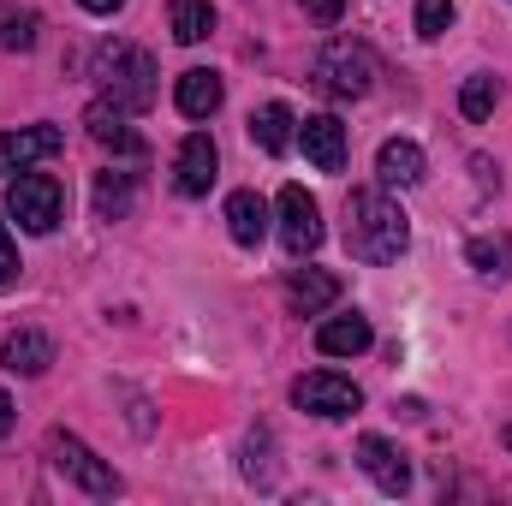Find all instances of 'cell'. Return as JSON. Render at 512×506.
<instances>
[{
  "label": "cell",
  "mask_w": 512,
  "mask_h": 506,
  "mask_svg": "<svg viewBox=\"0 0 512 506\" xmlns=\"http://www.w3.org/2000/svg\"><path fill=\"white\" fill-rule=\"evenodd\" d=\"M137 203L131 173H96V221H126Z\"/></svg>",
  "instance_id": "ffe728a7"
},
{
  "label": "cell",
  "mask_w": 512,
  "mask_h": 506,
  "mask_svg": "<svg viewBox=\"0 0 512 506\" xmlns=\"http://www.w3.org/2000/svg\"><path fill=\"white\" fill-rule=\"evenodd\" d=\"M370 322L352 310V316H328L322 328H316V346H322V358H358V352H370Z\"/></svg>",
  "instance_id": "2e32d148"
},
{
  "label": "cell",
  "mask_w": 512,
  "mask_h": 506,
  "mask_svg": "<svg viewBox=\"0 0 512 506\" xmlns=\"http://www.w3.org/2000/svg\"><path fill=\"white\" fill-rule=\"evenodd\" d=\"M495 102H501V84H495L489 72H483V78H465V90H459V114H465V120H489Z\"/></svg>",
  "instance_id": "603a6c76"
},
{
  "label": "cell",
  "mask_w": 512,
  "mask_h": 506,
  "mask_svg": "<svg viewBox=\"0 0 512 506\" xmlns=\"http://www.w3.org/2000/svg\"><path fill=\"white\" fill-rule=\"evenodd\" d=\"M334 298H340V274H328V268H298V274H286V310H292V316H322Z\"/></svg>",
  "instance_id": "8fae6325"
},
{
  "label": "cell",
  "mask_w": 512,
  "mask_h": 506,
  "mask_svg": "<svg viewBox=\"0 0 512 506\" xmlns=\"http://www.w3.org/2000/svg\"><path fill=\"white\" fill-rule=\"evenodd\" d=\"M274 215H280V245H286V256H310L322 245V203L304 185H286L274 197Z\"/></svg>",
  "instance_id": "52a82bcc"
},
{
  "label": "cell",
  "mask_w": 512,
  "mask_h": 506,
  "mask_svg": "<svg viewBox=\"0 0 512 506\" xmlns=\"http://www.w3.org/2000/svg\"><path fill=\"white\" fill-rule=\"evenodd\" d=\"M48 453H54V465L84 489V495H96V501H114L120 495V477H114V465H102L78 435H66V429H48Z\"/></svg>",
  "instance_id": "5b68a950"
},
{
  "label": "cell",
  "mask_w": 512,
  "mask_h": 506,
  "mask_svg": "<svg viewBox=\"0 0 512 506\" xmlns=\"http://www.w3.org/2000/svg\"><path fill=\"white\" fill-rule=\"evenodd\" d=\"M447 24H453V0H417V36L423 42H435Z\"/></svg>",
  "instance_id": "cb8c5ba5"
},
{
  "label": "cell",
  "mask_w": 512,
  "mask_h": 506,
  "mask_svg": "<svg viewBox=\"0 0 512 506\" xmlns=\"http://www.w3.org/2000/svg\"><path fill=\"white\" fill-rule=\"evenodd\" d=\"M66 131L60 126H18V131H0V173H24L48 155H60Z\"/></svg>",
  "instance_id": "9c48e42d"
},
{
  "label": "cell",
  "mask_w": 512,
  "mask_h": 506,
  "mask_svg": "<svg viewBox=\"0 0 512 506\" xmlns=\"http://www.w3.org/2000/svg\"><path fill=\"white\" fill-rule=\"evenodd\" d=\"M48 364H54V340L36 334V328H18V334L0 346V370H6V376H42Z\"/></svg>",
  "instance_id": "5bb4252c"
},
{
  "label": "cell",
  "mask_w": 512,
  "mask_h": 506,
  "mask_svg": "<svg viewBox=\"0 0 512 506\" xmlns=\"http://www.w3.org/2000/svg\"><path fill=\"white\" fill-rule=\"evenodd\" d=\"M298 137H304V155L316 161V173H340L346 167V126L334 114H310L298 126Z\"/></svg>",
  "instance_id": "7c38bea8"
},
{
  "label": "cell",
  "mask_w": 512,
  "mask_h": 506,
  "mask_svg": "<svg viewBox=\"0 0 512 506\" xmlns=\"http://www.w3.org/2000/svg\"><path fill=\"white\" fill-rule=\"evenodd\" d=\"M221 72H209V66H191V72H179V90H173V102H179V114L185 120H209L215 108H221Z\"/></svg>",
  "instance_id": "4fadbf2b"
},
{
  "label": "cell",
  "mask_w": 512,
  "mask_h": 506,
  "mask_svg": "<svg viewBox=\"0 0 512 506\" xmlns=\"http://www.w3.org/2000/svg\"><path fill=\"white\" fill-rule=\"evenodd\" d=\"M405 245H411V227L387 191H352L346 197V251L358 262H399Z\"/></svg>",
  "instance_id": "6da1fadb"
},
{
  "label": "cell",
  "mask_w": 512,
  "mask_h": 506,
  "mask_svg": "<svg viewBox=\"0 0 512 506\" xmlns=\"http://www.w3.org/2000/svg\"><path fill=\"white\" fill-rule=\"evenodd\" d=\"M292 405L298 411H310V417H352L358 405H364V393H358V381L334 376V370H310V376L292 381Z\"/></svg>",
  "instance_id": "8992f818"
},
{
  "label": "cell",
  "mask_w": 512,
  "mask_h": 506,
  "mask_svg": "<svg viewBox=\"0 0 512 506\" xmlns=\"http://www.w3.org/2000/svg\"><path fill=\"white\" fill-rule=\"evenodd\" d=\"M84 120H90V137H96L102 149H114V155H143V149H149V143H143V137L126 126V108H114L108 96H102V102H96Z\"/></svg>",
  "instance_id": "9a60e30c"
},
{
  "label": "cell",
  "mask_w": 512,
  "mask_h": 506,
  "mask_svg": "<svg viewBox=\"0 0 512 506\" xmlns=\"http://www.w3.org/2000/svg\"><path fill=\"white\" fill-rule=\"evenodd\" d=\"M96 78H108V102L126 114H143L155 102V60L131 42H108L96 54Z\"/></svg>",
  "instance_id": "3957f363"
},
{
  "label": "cell",
  "mask_w": 512,
  "mask_h": 506,
  "mask_svg": "<svg viewBox=\"0 0 512 506\" xmlns=\"http://www.w3.org/2000/svg\"><path fill=\"white\" fill-rule=\"evenodd\" d=\"M358 465L370 471V483H376L382 495H405V489H411V465L399 459V447H393L387 435H364V441H358Z\"/></svg>",
  "instance_id": "30bf717a"
},
{
  "label": "cell",
  "mask_w": 512,
  "mask_h": 506,
  "mask_svg": "<svg viewBox=\"0 0 512 506\" xmlns=\"http://www.w3.org/2000/svg\"><path fill=\"white\" fill-rule=\"evenodd\" d=\"M292 108L286 102H268V108H256L251 114V143L262 149V155H286L292 149Z\"/></svg>",
  "instance_id": "d6986e66"
},
{
  "label": "cell",
  "mask_w": 512,
  "mask_h": 506,
  "mask_svg": "<svg viewBox=\"0 0 512 506\" xmlns=\"http://www.w3.org/2000/svg\"><path fill=\"white\" fill-rule=\"evenodd\" d=\"M471 262H477L483 274H507L512 245H507V239H471Z\"/></svg>",
  "instance_id": "d4e9b609"
},
{
  "label": "cell",
  "mask_w": 512,
  "mask_h": 506,
  "mask_svg": "<svg viewBox=\"0 0 512 506\" xmlns=\"http://www.w3.org/2000/svg\"><path fill=\"white\" fill-rule=\"evenodd\" d=\"M304 12H310L316 24H340V12H346V0H304Z\"/></svg>",
  "instance_id": "4316f807"
},
{
  "label": "cell",
  "mask_w": 512,
  "mask_h": 506,
  "mask_svg": "<svg viewBox=\"0 0 512 506\" xmlns=\"http://www.w3.org/2000/svg\"><path fill=\"white\" fill-rule=\"evenodd\" d=\"M215 173H221V149H215V137H209V131H191V137L179 143V161H173V185H179V197H209Z\"/></svg>",
  "instance_id": "ba28073f"
},
{
  "label": "cell",
  "mask_w": 512,
  "mask_h": 506,
  "mask_svg": "<svg viewBox=\"0 0 512 506\" xmlns=\"http://www.w3.org/2000/svg\"><path fill=\"white\" fill-rule=\"evenodd\" d=\"M167 24H173V36L191 48V42H203V36L215 30V6H209V0H173V6H167Z\"/></svg>",
  "instance_id": "7402d4cb"
},
{
  "label": "cell",
  "mask_w": 512,
  "mask_h": 506,
  "mask_svg": "<svg viewBox=\"0 0 512 506\" xmlns=\"http://www.w3.org/2000/svg\"><path fill=\"white\" fill-rule=\"evenodd\" d=\"M227 233H233V245H245V251H256V245L268 239V203H262L256 191H233V197H227Z\"/></svg>",
  "instance_id": "e0dca14e"
},
{
  "label": "cell",
  "mask_w": 512,
  "mask_h": 506,
  "mask_svg": "<svg viewBox=\"0 0 512 506\" xmlns=\"http://www.w3.org/2000/svg\"><path fill=\"white\" fill-rule=\"evenodd\" d=\"M370 84H376V54H370V42L334 36V42L316 54V90H322V96L358 102V96H370Z\"/></svg>",
  "instance_id": "7a4b0ae2"
},
{
  "label": "cell",
  "mask_w": 512,
  "mask_h": 506,
  "mask_svg": "<svg viewBox=\"0 0 512 506\" xmlns=\"http://www.w3.org/2000/svg\"><path fill=\"white\" fill-rule=\"evenodd\" d=\"M376 173H382V185H423L429 161H423V149L411 137H387L382 155H376Z\"/></svg>",
  "instance_id": "ac0fdd59"
},
{
  "label": "cell",
  "mask_w": 512,
  "mask_h": 506,
  "mask_svg": "<svg viewBox=\"0 0 512 506\" xmlns=\"http://www.w3.org/2000/svg\"><path fill=\"white\" fill-rule=\"evenodd\" d=\"M36 36H42V18L30 12V6H0V48H12V54H30L36 48Z\"/></svg>",
  "instance_id": "44dd1931"
},
{
  "label": "cell",
  "mask_w": 512,
  "mask_h": 506,
  "mask_svg": "<svg viewBox=\"0 0 512 506\" xmlns=\"http://www.w3.org/2000/svg\"><path fill=\"white\" fill-rule=\"evenodd\" d=\"M0 435H12V399L0 393Z\"/></svg>",
  "instance_id": "f1b7e54d"
},
{
  "label": "cell",
  "mask_w": 512,
  "mask_h": 506,
  "mask_svg": "<svg viewBox=\"0 0 512 506\" xmlns=\"http://www.w3.org/2000/svg\"><path fill=\"white\" fill-rule=\"evenodd\" d=\"M507 453H512V423H507Z\"/></svg>",
  "instance_id": "f546056e"
},
{
  "label": "cell",
  "mask_w": 512,
  "mask_h": 506,
  "mask_svg": "<svg viewBox=\"0 0 512 506\" xmlns=\"http://www.w3.org/2000/svg\"><path fill=\"white\" fill-rule=\"evenodd\" d=\"M78 6H84V12H96V18H108V12H120L126 0H78Z\"/></svg>",
  "instance_id": "83f0119b"
},
{
  "label": "cell",
  "mask_w": 512,
  "mask_h": 506,
  "mask_svg": "<svg viewBox=\"0 0 512 506\" xmlns=\"http://www.w3.org/2000/svg\"><path fill=\"white\" fill-rule=\"evenodd\" d=\"M60 209H66V191H60V179L54 173H18L12 185H6V215L24 227V233H54L60 227Z\"/></svg>",
  "instance_id": "277c9868"
},
{
  "label": "cell",
  "mask_w": 512,
  "mask_h": 506,
  "mask_svg": "<svg viewBox=\"0 0 512 506\" xmlns=\"http://www.w3.org/2000/svg\"><path fill=\"white\" fill-rule=\"evenodd\" d=\"M12 280H18V251H12V233L0 221V286H12Z\"/></svg>",
  "instance_id": "484cf974"
}]
</instances>
